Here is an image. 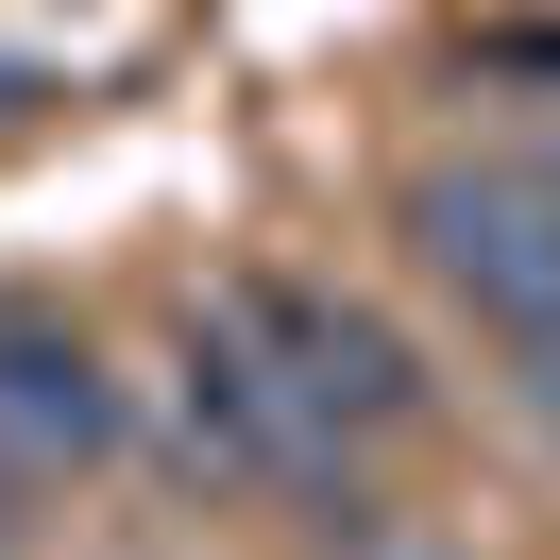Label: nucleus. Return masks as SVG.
<instances>
[{"label": "nucleus", "instance_id": "obj_1", "mask_svg": "<svg viewBox=\"0 0 560 560\" xmlns=\"http://www.w3.org/2000/svg\"><path fill=\"white\" fill-rule=\"evenodd\" d=\"M390 238H408V272L442 289L492 357L560 323V187L544 171H408Z\"/></svg>", "mask_w": 560, "mask_h": 560}, {"label": "nucleus", "instance_id": "obj_2", "mask_svg": "<svg viewBox=\"0 0 560 560\" xmlns=\"http://www.w3.org/2000/svg\"><path fill=\"white\" fill-rule=\"evenodd\" d=\"M221 306H238V340L272 357V390L323 424V442L374 458V442H408V424H424V357H408V323H374L357 289H323V272H238Z\"/></svg>", "mask_w": 560, "mask_h": 560}, {"label": "nucleus", "instance_id": "obj_3", "mask_svg": "<svg viewBox=\"0 0 560 560\" xmlns=\"http://www.w3.org/2000/svg\"><path fill=\"white\" fill-rule=\"evenodd\" d=\"M119 458V374L69 306H0V476H85Z\"/></svg>", "mask_w": 560, "mask_h": 560}, {"label": "nucleus", "instance_id": "obj_4", "mask_svg": "<svg viewBox=\"0 0 560 560\" xmlns=\"http://www.w3.org/2000/svg\"><path fill=\"white\" fill-rule=\"evenodd\" d=\"M492 390H510V424H544V442H560V323H544V340H510V357H492Z\"/></svg>", "mask_w": 560, "mask_h": 560}, {"label": "nucleus", "instance_id": "obj_5", "mask_svg": "<svg viewBox=\"0 0 560 560\" xmlns=\"http://www.w3.org/2000/svg\"><path fill=\"white\" fill-rule=\"evenodd\" d=\"M18 492H35V476H0V560H18V544H35V526H18Z\"/></svg>", "mask_w": 560, "mask_h": 560}]
</instances>
